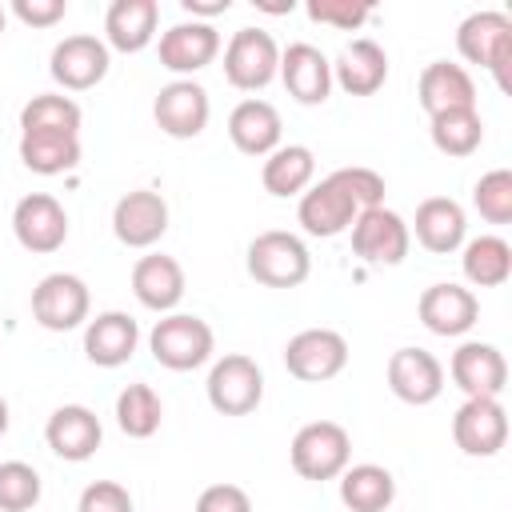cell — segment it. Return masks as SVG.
<instances>
[{"mask_svg": "<svg viewBox=\"0 0 512 512\" xmlns=\"http://www.w3.org/2000/svg\"><path fill=\"white\" fill-rule=\"evenodd\" d=\"M148 348H152V360L168 372H192L200 364H208L212 348H216V336L208 328V320L192 316V312H168L152 324L148 332Z\"/></svg>", "mask_w": 512, "mask_h": 512, "instance_id": "obj_1", "label": "cell"}, {"mask_svg": "<svg viewBox=\"0 0 512 512\" xmlns=\"http://www.w3.org/2000/svg\"><path fill=\"white\" fill-rule=\"evenodd\" d=\"M456 52L468 64H480L496 76V84L508 92V64H512V16L484 8L460 20L456 28Z\"/></svg>", "mask_w": 512, "mask_h": 512, "instance_id": "obj_2", "label": "cell"}, {"mask_svg": "<svg viewBox=\"0 0 512 512\" xmlns=\"http://www.w3.org/2000/svg\"><path fill=\"white\" fill-rule=\"evenodd\" d=\"M248 276L264 288H300L312 272V256H308V244L292 232H260L252 244H248Z\"/></svg>", "mask_w": 512, "mask_h": 512, "instance_id": "obj_3", "label": "cell"}, {"mask_svg": "<svg viewBox=\"0 0 512 512\" xmlns=\"http://www.w3.org/2000/svg\"><path fill=\"white\" fill-rule=\"evenodd\" d=\"M288 460L304 480H336L352 460V436L336 420H312L292 436Z\"/></svg>", "mask_w": 512, "mask_h": 512, "instance_id": "obj_4", "label": "cell"}, {"mask_svg": "<svg viewBox=\"0 0 512 512\" xmlns=\"http://www.w3.org/2000/svg\"><path fill=\"white\" fill-rule=\"evenodd\" d=\"M204 392H208V404L220 416H248L264 400V372H260V364L252 356L228 352V356H220L212 364Z\"/></svg>", "mask_w": 512, "mask_h": 512, "instance_id": "obj_5", "label": "cell"}, {"mask_svg": "<svg viewBox=\"0 0 512 512\" xmlns=\"http://www.w3.org/2000/svg\"><path fill=\"white\" fill-rule=\"evenodd\" d=\"M280 72V48L272 40V32L264 28H240L232 32L228 48H224V80L240 92H260L276 80Z\"/></svg>", "mask_w": 512, "mask_h": 512, "instance_id": "obj_6", "label": "cell"}, {"mask_svg": "<svg viewBox=\"0 0 512 512\" xmlns=\"http://www.w3.org/2000/svg\"><path fill=\"white\" fill-rule=\"evenodd\" d=\"M344 364H348V340L336 328H304L284 344V368L304 384H324L340 376Z\"/></svg>", "mask_w": 512, "mask_h": 512, "instance_id": "obj_7", "label": "cell"}, {"mask_svg": "<svg viewBox=\"0 0 512 512\" xmlns=\"http://www.w3.org/2000/svg\"><path fill=\"white\" fill-rule=\"evenodd\" d=\"M92 296L88 284L72 272H48L36 288H32V320L48 332H72L88 320Z\"/></svg>", "mask_w": 512, "mask_h": 512, "instance_id": "obj_8", "label": "cell"}, {"mask_svg": "<svg viewBox=\"0 0 512 512\" xmlns=\"http://www.w3.org/2000/svg\"><path fill=\"white\" fill-rule=\"evenodd\" d=\"M112 68V56H108V44L100 36H64L52 56H48V72L52 80L64 88V92H88L96 88Z\"/></svg>", "mask_w": 512, "mask_h": 512, "instance_id": "obj_9", "label": "cell"}, {"mask_svg": "<svg viewBox=\"0 0 512 512\" xmlns=\"http://www.w3.org/2000/svg\"><path fill=\"white\" fill-rule=\"evenodd\" d=\"M12 232H16L24 252L48 256V252L64 248V240H68V212H64V204L56 196L28 192L12 208Z\"/></svg>", "mask_w": 512, "mask_h": 512, "instance_id": "obj_10", "label": "cell"}, {"mask_svg": "<svg viewBox=\"0 0 512 512\" xmlns=\"http://www.w3.org/2000/svg\"><path fill=\"white\" fill-rule=\"evenodd\" d=\"M452 440L464 456H496L508 444V412L492 396H472L452 416Z\"/></svg>", "mask_w": 512, "mask_h": 512, "instance_id": "obj_11", "label": "cell"}, {"mask_svg": "<svg viewBox=\"0 0 512 512\" xmlns=\"http://www.w3.org/2000/svg\"><path fill=\"white\" fill-rule=\"evenodd\" d=\"M408 244H412V232H408L404 216L384 204L368 208L352 220V252L364 264H400L408 256Z\"/></svg>", "mask_w": 512, "mask_h": 512, "instance_id": "obj_12", "label": "cell"}, {"mask_svg": "<svg viewBox=\"0 0 512 512\" xmlns=\"http://www.w3.org/2000/svg\"><path fill=\"white\" fill-rule=\"evenodd\" d=\"M208 92L204 84L196 80H172L156 92V104H152V116H156V128L172 140H192L208 128Z\"/></svg>", "mask_w": 512, "mask_h": 512, "instance_id": "obj_13", "label": "cell"}, {"mask_svg": "<svg viewBox=\"0 0 512 512\" xmlns=\"http://www.w3.org/2000/svg\"><path fill=\"white\" fill-rule=\"evenodd\" d=\"M448 376L452 384L472 400V396H492L500 400L504 384H508V360L496 344H484V340H464L452 360H448Z\"/></svg>", "mask_w": 512, "mask_h": 512, "instance_id": "obj_14", "label": "cell"}, {"mask_svg": "<svg viewBox=\"0 0 512 512\" xmlns=\"http://www.w3.org/2000/svg\"><path fill=\"white\" fill-rule=\"evenodd\" d=\"M112 232L124 248H152L168 232V204L152 188L124 192L112 208Z\"/></svg>", "mask_w": 512, "mask_h": 512, "instance_id": "obj_15", "label": "cell"}, {"mask_svg": "<svg viewBox=\"0 0 512 512\" xmlns=\"http://www.w3.org/2000/svg\"><path fill=\"white\" fill-rule=\"evenodd\" d=\"M360 216V208L348 200V192L324 176V180H312L304 192H300V204H296V220L308 236H340L352 228V220Z\"/></svg>", "mask_w": 512, "mask_h": 512, "instance_id": "obj_16", "label": "cell"}, {"mask_svg": "<svg viewBox=\"0 0 512 512\" xmlns=\"http://www.w3.org/2000/svg\"><path fill=\"white\" fill-rule=\"evenodd\" d=\"M416 312L432 336H464L480 320V300L464 284H432L420 292Z\"/></svg>", "mask_w": 512, "mask_h": 512, "instance_id": "obj_17", "label": "cell"}, {"mask_svg": "<svg viewBox=\"0 0 512 512\" xmlns=\"http://www.w3.org/2000/svg\"><path fill=\"white\" fill-rule=\"evenodd\" d=\"M388 388L404 404H432L444 392V364L428 348H396L388 356Z\"/></svg>", "mask_w": 512, "mask_h": 512, "instance_id": "obj_18", "label": "cell"}, {"mask_svg": "<svg viewBox=\"0 0 512 512\" xmlns=\"http://www.w3.org/2000/svg\"><path fill=\"white\" fill-rule=\"evenodd\" d=\"M44 440H48V448L60 460L84 464V460L96 456V448L104 440V428H100V416L92 408H84V404H60L48 416V424H44Z\"/></svg>", "mask_w": 512, "mask_h": 512, "instance_id": "obj_19", "label": "cell"}, {"mask_svg": "<svg viewBox=\"0 0 512 512\" xmlns=\"http://www.w3.org/2000/svg\"><path fill=\"white\" fill-rule=\"evenodd\" d=\"M276 76L284 80L288 96L296 104H308V108L324 104L328 92H332V60L316 44H304V40H296L280 52V72Z\"/></svg>", "mask_w": 512, "mask_h": 512, "instance_id": "obj_20", "label": "cell"}, {"mask_svg": "<svg viewBox=\"0 0 512 512\" xmlns=\"http://www.w3.org/2000/svg\"><path fill=\"white\" fill-rule=\"evenodd\" d=\"M220 52V32L216 24H204V20H184V24H172L164 36H160V64L176 76H192L200 68H208Z\"/></svg>", "mask_w": 512, "mask_h": 512, "instance_id": "obj_21", "label": "cell"}, {"mask_svg": "<svg viewBox=\"0 0 512 512\" xmlns=\"http://www.w3.org/2000/svg\"><path fill=\"white\" fill-rule=\"evenodd\" d=\"M132 292L148 312H164V316L176 312V304L184 300V268H180V260L164 256V252L140 256L132 264Z\"/></svg>", "mask_w": 512, "mask_h": 512, "instance_id": "obj_22", "label": "cell"}, {"mask_svg": "<svg viewBox=\"0 0 512 512\" xmlns=\"http://www.w3.org/2000/svg\"><path fill=\"white\" fill-rule=\"evenodd\" d=\"M136 344H140L136 320L128 312H116V308L92 316L88 328H84V356L96 368H120V364H128L132 352H136Z\"/></svg>", "mask_w": 512, "mask_h": 512, "instance_id": "obj_23", "label": "cell"}, {"mask_svg": "<svg viewBox=\"0 0 512 512\" xmlns=\"http://www.w3.org/2000/svg\"><path fill=\"white\" fill-rule=\"evenodd\" d=\"M384 80H388V52L368 36L344 44V52L332 60V84H340L348 96H372L384 88Z\"/></svg>", "mask_w": 512, "mask_h": 512, "instance_id": "obj_24", "label": "cell"}, {"mask_svg": "<svg viewBox=\"0 0 512 512\" xmlns=\"http://www.w3.org/2000/svg\"><path fill=\"white\" fill-rule=\"evenodd\" d=\"M416 96L428 116H440L452 108H476V84L468 68L452 60H432L416 80Z\"/></svg>", "mask_w": 512, "mask_h": 512, "instance_id": "obj_25", "label": "cell"}, {"mask_svg": "<svg viewBox=\"0 0 512 512\" xmlns=\"http://www.w3.org/2000/svg\"><path fill=\"white\" fill-rule=\"evenodd\" d=\"M280 112L268 104V100H240L232 112H228V140L236 144V152L244 156H268L280 148Z\"/></svg>", "mask_w": 512, "mask_h": 512, "instance_id": "obj_26", "label": "cell"}, {"mask_svg": "<svg viewBox=\"0 0 512 512\" xmlns=\"http://www.w3.org/2000/svg\"><path fill=\"white\" fill-rule=\"evenodd\" d=\"M156 0H112L104 12V44L116 52H144L156 40Z\"/></svg>", "mask_w": 512, "mask_h": 512, "instance_id": "obj_27", "label": "cell"}, {"mask_svg": "<svg viewBox=\"0 0 512 512\" xmlns=\"http://www.w3.org/2000/svg\"><path fill=\"white\" fill-rule=\"evenodd\" d=\"M416 240L436 252V256H448L456 248H464V236H468V220H464V208L452 200V196H428L420 208H416V220L412 228Z\"/></svg>", "mask_w": 512, "mask_h": 512, "instance_id": "obj_28", "label": "cell"}, {"mask_svg": "<svg viewBox=\"0 0 512 512\" xmlns=\"http://www.w3.org/2000/svg\"><path fill=\"white\" fill-rule=\"evenodd\" d=\"M316 180V156L308 144H280L276 152L264 156V168H260V184L268 196H300L308 184Z\"/></svg>", "mask_w": 512, "mask_h": 512, "instance_id": "obj_29", "label": "cell"}, {"mask_svg": "<svg viewBox=\"0 0 512 512\" xmlns=\"http://www.w3.org/2000/svg\"><path fill=\"white\" fill-rule=\"evenodd\" d=\"M340 500L348 512H384L396 500V480L384 464H348L340 472Z\"/></svg>", "mask_w": 512, "mask_h": 512, "instance_id": "obj_30", "label": "cell"}, {"mask_svg": "<svg viewBox=\"0 0 512 512\" xmlns=\"http://www.w3.org/2000/svg\"><path fill=\"white\" fill-rule=\"evenodd\" d=\"M80 104L60 92H40L20 108V136H80Z\"/></svg>", "mask_w": 512, "mask_h": 512, "instance_id": "obj_31", "label": "cell"}, {"mask_svg": "<svg viewBox=\"0 0 512 512\" xmlns=\"http://www.w3.org/2000/svg\"><path fill=\"white\" fill-rule=\"evenodd\" d=\"M464 280L472 288H500L512 276V244L504 236H476L464 240V256H460Z\"/></svg>", "mask_w": 512, "mask_h": 512, "instance_id": "obj_32", "label": "cell"}, {"mask_svg": "<svg viewBox=\"0 0 512 512\" xmlns=\"http://www.w3.org/2000/svg\"><path fill=\"white\" fill-rule=\"evenodd\" d=\"M428 132H432V144L436 152L444 156H472L484 140V120L476 108H452V112H440V116H428Z\"/></svg>", "mask_w": 512, "mask_h": 512, "instance_id": "obj_33", "label": "cell"}, {"mask_svg": "<svg viewBox=\"0 0 512 512\" xmlns=\"http://www.w3.org/2000/svg\"><path fill=\"white\" fill-rule=\"evenodd\" d=\"M160 420H164V404L160 396L148 388V384H124L120 396H116V424L124 436L132 440H148L160 432Z\"/></svg>", "mask_w": 512, "mask_h": 512, "instance_id": "obj_34", "label": "cell"}, {"mask_svg": "<svg viewBox=\"0 0 512 512\" xmlns=\"http://www.w3.org/2000/svg\"><path fill=\"white\" fill-rule=\"evenodd\" d=\"M20 164L36 176H60L80 164V136H20Z\"/></svg>", "mask_w": 512, "mask_h": 512, "instance_id": "obj_35", "label": "cell"}, {"mask_svg": "<svg viewBox=\"0 0 512 512\" xmlns=\"http://www.w3.org/2000/svg\"><path fill=\"white\" fill-rule=\"evenodd\" d=\"M40 472L24 460H4L0 464V512H28L40 504Z\"/></svg>", "mask_w": 512, "mask_h": 512, "instance_id": "obj_36", "label": "cell"}, {"mask_svg": "<svg viewBox=\"0 0 512 512\" xmlns=\"http://www.w3.org/2000/svg\"><path fill=\"white\" fill-rule=\"evenodd\" d=\"M472 204L488 224H508L512 220V172L508 168L484 172L472 188Z\"/></svg>", "mask_w": 512, "mask_h": 512, "instance_id": "obj_37", "label": "cell"}, {"mask_svg": "<svg viewBox=\"0 0 512 512\" xmlns=\"http://www.w3.org/2000/svg\"><path fill=\"white\" fill-rule=\"evenodd\" d=\"M328 176L348 192V200H352L360 212H368V208H380V204H384V176H380V172L352 164V168H336V172H328Z\"/></svg>", "mask_w": 512, "mask_h": 512, "instance_id": "obj_38", "label": "cell"}, {"mask_svg": "<svg viewBox=\"0 0 512 512\" xmlns=\"http://www.w3.org/2000/svg\"><path fill=\"white\" fill-rule=\"evenodd\" d=\"M308 16L316 24H332L340 32H356L372 16V8L368 4H352V0H308Z\"/></svg>", "mask_w": 512, "mask_h": 512, "instance_id": "obj_39", "label": "cell"}, {"mask_svg": "<svg viewBox=\"0 0 512 512\" xmlns=\"http://www.w3.org/2000/svg\"><path fill=\"white\" fill-rule=\"evenodd\" d=\"M76 512H132V492L116 480H92L80 492Z\"/></svg>", "mask_w": 512, "mask_h": 512, "instance_id": "obj_40", "label": "cell"}, {"mask_svg": "<svg viewBox=\"0 0 512 512\" xmlns=\"http://www.w3.org/2000/svg\"><path fill=\"white\" fill-rule=\"evenodd\" d=\"M192 512H252V500L240 484H208Z\"/></svg>", "mask_w": 512, "mask_h": 512, "instance_id": "obj_41", "label": "cell"}, {"mask_svg": "<svg viewBox=\"0 0 512 512\" xmlns=\"http://www.w3.org/2000/svg\"><path fill=\"white\" fill-rule=\"evenodd\" d=\"M64 12V0H12V16L28 28H52L56 20H64Z\"/></svg>", "mask_w": 512, "mask_h": 512, "instance_id": "obj_42", "label": "cell"}, {"mask_svg": "<svg viewBox=\"0 0 512 512\" xmlns=\"http://www.w3.org/2000/svg\"><path fill=\"white\" fill-rule=\"evenodd\" d=\"M180 8L196 20H204V24H212V16H220V12H228L232 8V0H180Z\"/></svg>", "mask_w": 512, "mask_h": 512, "instance_id": "obj_43", "label": "cell"}, {"mask_svg": "<svg viewBox=\"0 0 512 512\" xmlns=\"http://www.w3.org/2000/svg\"><path fill=\"white\" fill-rule=\"evenodd\" d=\"M4 432H8V400L0 396V436H4Z\"/></svg>", "mask_w": 512, "mask_h": 512, "instance_id": "obj_44", "label": "cell"}, {"mask_svg": "<svg viewBox=\"0 0 512 512\" xmlns=\"http://www.w3.org/2000/svg\"><path fill=\"white\" fill-rule=\"evenodd\" d=\"M4 24H8V12L0 8V36H4Z\"/></svg>", "mask_w": 512, "mask_h": 512, "instance_id": "obj_45", "label": "cell"}]
</instances>
